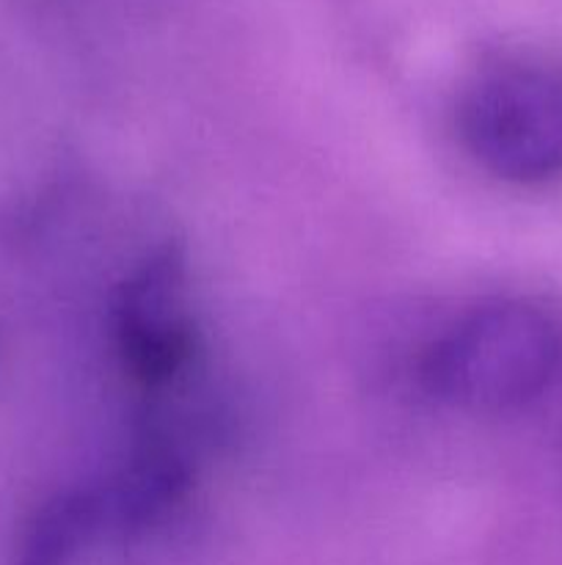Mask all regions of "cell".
<instances>
[{
    "mask_svg": "<svg viewBox=\"0 0 562 565\" xmlns=\"http://www.w3.org/2000/svg\"><path fill=\"white\" fill-rule=\"evenodd\" d=\"M457 127L472 158L518 185L562 177V70L505 58L479 70L457 103Z\"/></svg>",
    "mask_w": 562,
    "mask_h": 565,
    "instance_id": "cell-2",
    "label": "cell"
},
{
    "mask_svg": "<svg viewBox=\"0 0 562 565\" xmlns=\"http://www.w3.org/2000/svg\"><path fill=\"white\" fill-rule=\"evenodd\" d=\"M94 530V502L64 497L33 516L11 565H69Z\"/></svg>",
    "mask_w": 562,
    "mask_h": 565,
    "instance_id": "cell-4",
    "label": "cell"
},
{
    "mask_svg": "<svg viewBox=\"0 0 562 565\" xmlns=\"http://www.w3.org/2000/svg\"><path fill=\"white\" fill-rule=\"evenodd\" d=\"M562 362V331L523 301H496L457 320L433 345L424 381L466 412H510L534 401Z\"/></svg>",
    "mask_w": 562,
    "mask_h": 565,
    "instance_id": "cell-1",
    "label": "cell"
},
{
    "mask_svg": "<svg viewBox=\"0 0 562 565\" xmlns=\"http://www.w3.org/2000/svg\"><path fill=\"white\" fill-rule=\"evenodd\" d=\"M119 340L127 364L147 384H165L191 359L193 318L185 268L171 252L154 254L125 285Z\"/></svg>",
    "mask_w": 562,
    "mask_h": 565,
    "instance_id": "cell-3",
    "label": "cell"
}]
</instances>
